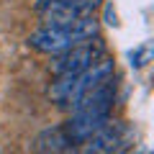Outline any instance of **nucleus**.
I'll use <instances>...</instances> for the list:
<instances>
[{
	"label": "nucleus",
	"instance_id": "1",
	"mask_svg": "<svg viewBox=\"0 0 154 154\" xmlns=\"http://www.w3.org/2000/svg\"><path fill=\"white\" fill-rule=\"evenodd\" d=\"M93 36H98V21L93 16H85L69 23H54V26L38 28L28 36V44L36 51H44V54H62L64 49Z\"/></svg>",
	"mask_w": 154,
	"mask_h": 154
},
{
	"label": "nucleus",
	"instance_id": "2",
	"mask_svg": "<svg viewBox=\"0 0 154 154\" xmlns=\"http://www.w3.org/2000/svg\"><path fill=\"white\" fill-rule=\"evenodd\" d=\"M113 77V62L100 57L95 64H90L88 69L77 72V75H64V77H57V82L51 85V100H57L59 105H72L77 98L88 90H93L95 85L105 82Z\"/></svg>",
	"mask_w": 154,
	"mask_h": 154
},
{
	"label": "nucleus",
	"instance_id": "3",
	"mask_svg": "<svg viewBox=\"0 0 154 154\" xmlns=\"http://www.w3.org/2000/svg\"><path fill=\"white\" fill-rule=\"evenodd\" d=\"M103 54H105L103 44L85 38V41H80V44H75V46H69V49H64L62 54H54L57 62L51 64V72H54L57 77L77 75V72L88 69L90 64H95V62H98Z\"/></svg>",
	"mask_w": 154,
	"mask_h": 154
},
{
	"label": "nucleus",
	"instance_id": "4",
	"mask_svg": "<svg viewBox=\"0 0 154 154\" xmlns=\"http://www.w3.org/2000/svg\"><path fill=\"white\" fill-rule=\"evenodd\" d=\"M98 8L100 0H46L41 5V16L46 26H54V23H69L77 18L93 16Z\"/></svg>",
	"mask_w": 154,
	"mask_h": 154
},
{
	"label": "nucleus",
	"instance_id": "5",
	"mask_svg": "<svg viewBox=\"0 0 154 154\" xmlns=\"http://www.w3.org/2000/svg\"><path fill=\"white\" fill-rule=\"evenodd\" d=\"M88 152H121L128 146V131L116 121H108L103 128L88 139Z\"/></svg>",
	"mask_w": 154,
	"mask_h": 154
},
{
	"label": "nucleus",
	"instance_id": "6",
	"mask_svg": "<svg viewBox=\"0 0 154 154\" xmlns=\"http://www.w3.org/2000/svg\"><path fill=\"white\" fill-rule=\"evenodd\" d=\"M72 146H75V141L67 136L64 128H49L36 139L38 152H69Z\"/></svg>",
	"mask_w": 154,
	"mask_h": 154
},
{
	"label": "nucleus",
	"instance_id": "7",
	"mask_svg": "<svg viewBox=\"0 0 154 154\" xmlns=\"http://www.w3.org/2000/svg\"><path fill=\"white\" fill-rule=\"evenodd\" d=\"M131 59H139V62H134L136 67H141V64H146V59H149V44L144 46V49H139L136 54H131Z\"/></svg>",
	"mask_w": 154,
	"mask_h": 154
}]
</instances>
